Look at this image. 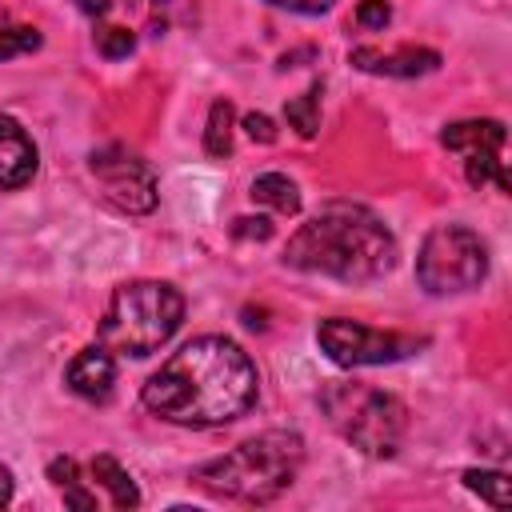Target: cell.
<instances>
[{
  "label": "cell",
  "mask_w": 512,
  "mask_h": 512,
  "mask_svg": "<svg viewBox=\"0 0 512 512\" xmlns=\"http://www.w3.org/2000/svg\"><path fill=\"white\" fill-rule=\"evenodd\" d=\"M36 164L40 156H36L32 136L12 116H0V192L24 188L36 176Z\"/></svg>",
  "instance_id": "11"
},
{
  "label": "cell",
  "mask_w": 512,
  "mask_h": 512,
  "mask_svg": "<svg viewBox=\"0 0 512 512\" xmlns=\"http://www.w3.org/2000/svg\"><path fill=\"white\" fill-rule=\"evenodd\" d=\"M48 480L56 484V492L64 496V508H76V512H92L96 508V496L84 488L80 480V464L72 456H56L48 464Z\"/></svg>",
  "instance_id": "14"
},
{
  "label": "cell",
  "mask_w": 512,
  "mask_h": 512,
  "mask_svg": "<svg viewBox=\"0 0 512 512\" xmlns=\"http://www.w3.org/2000/svg\"><path fill=\"white\" fill-rule=\"evenodd\" d=\"M360 72H372V76H428L440 68V52L436 48H420V44H404L396 52H372V48H352L348 56Z\"/></svg>",
  "instance_id": "10"
},
{
  "label": "cell",
  "mask_w": 512,
  "mask_h": 512,
  "mask_svg": "<svg viewBox=\"0 0 512 512\" xmlns=\"http://www.w3.org/2000/svg\"><path fill=\"white\" fill-rule=\"evenodd\" d=\"M92 480H100V488H108L112 508H140V488L132 484V476L124 472V464L116 456H92Z\"/></svg>",
  "instance_id": "13"
},
{
  "label": "cell",
  "mask_w": 512,
  "mask_h": 512,
  "mask_svg": "<svg viewBox=\"0 0 512 512\" xmlns=\"http://www.w3.org/2000/svg\"><path fill=\"white\" fill-rule=\"evenodd\" d=\"M232 236H240V240H268L272 236V220L268 216H240V220H232Z\"/></svg>",
  "instance_id": "23"
},
{
  "label": "cell",
  "mask_w": 512,
  "mask_h": 512,
  "mask_svg": "<svg viewBox=\"0 0 512 512\" xmlns=\"http://www.w3.org/2000/svg\"><path fill=\"white\" fill-rule=\"evenodd\" d=\"M260 396L252 356L228 336H196L172 352L140 388L152 416L184 428H216L240 420Z\"/></svg>",
  "instance_id": "1"
},
{
  "label": "cell",
  "mask_w": 512,
  "mask_h": 512,
  "mask_svg": "<svg viewBox=\"0 0 512 512\" xmlns=\"http://www.w3.org/2000/svg\"><path fill=\"white\" fill-rule=\"evenodd\" d=\"M12 492H16V480H12V468L0 460V508L12 504Z\"/></svg>",
  "instance_id": "26"
},
{
  "label": "cell",
  "mask_w": 512,
  "mask_h": 512,
  "mask_svg": "<svg viewBox=\"0 0 512 512\" xmlns=\"http://www.w3.org/2000/svg\"><path fill=\"white\" fill-rule=\"evenodd\" d=\"M252 200L276 208L280 216H296L300 212V188L284 176V172H264L252 180Z\"/></svg>",
  "instance_id": "15"
},
{
  "label": "cell",
  "mask_w": 512,
  "mask_h": 512,
  "mask_svg": "<svg viewBox=\"0 0 512 512\" xmlns=\"http://www.w3.org/2000/svg\"><path fill=\"white\" fill-rule=\"evenodd\" d=\"M244 132H248L256 144H272V140H276V124H272L264 112H248V116H244Z\"/></svg>",
  "instance_id": "24"
},
{
  "label": "cell",
  "mask_w": 512,
  "mask_h": 512,
  "mask_svg": "<svg viewBox=\"0 0 512 512\" xmlns=\"http://www.w3.org/2000/svg\"><path fill=\"white\" fill-rule=\"evenodd\" d=\"M320 412L328 424L364 456L388 460L408 436V408L384 388L360 380H332L320 388Z\"/></svg>",
  "instance_id": "5"
},
{
  "label": "cell",
  "mask_w": 512,
  "mask_h": 512,
  "mask_svg": "<svg viewBox=\"0 0 512 512\" xmlns=\"http://www.w3.org/2000/svg\"><path fill=\"white\" fill-rule=\"evenodd\" d=\"M92 176L100 180L104 196L132 216H144L156 208V172L148 160H140L136 152H128L124 144H104L88 156Z\"/></svg>",
  "instance_id": "8"
},
{
  "label": "cell",
  "mask_w": 512,
  "mask_h": 512,
  "mask_svg": "<svg viewBox=\"0 0 512 512\" xmlns=\"http://www.w3.org/2000/svg\"><path fill=\"white\" fill-rule=\"evenodd\" d=\"M392 20V4L388 0H360L356 8V24L360 28H384Z\"/></svg>",
  "instance_id": "22"
},
{
  "label": "cell",
  "mask_w": 512,
  "mask_h": 512,
  "mask_svg": "<svg viewBox=\"0 0 512 512\" xmlns=\"http://www.w3.org/2000/svg\"><path fill=\"white\" fill-rule=\"evenodd\" d=\"M304 464V440L288 428H268L260 436L240 440L232 452L192 468V484L220 500L268 504L276 500Z\"/></svg>",
  "instance_id": "3"
},
{
  "label": "cell",
  "mask_w": 512,
  "mask_h": 512,
  "mask_svg": "<svg viewBox=\"0 0 512 512\" xmlns=\"http://www.w3.org/2000/svg\"><path fill=\"white\" fill-rule=\"evenodd\" d=\"M232 124H236V108L228 100H212L208 128H204V152L212 160H224L232 152Z\"/></svg>",
  "instance_id": "16"
},
{
  "label": "cell",
  "mask_w": 512,
  "mask_h": 512,
  "mask_svg": "<svg viewBox=\"0 0 512 512\" xmlns=\"http://www.w3.org/2000/svg\"><path fill=\"white\" fill-rule=\"evenodd\" d=\"M464 172H468V184L472 188H484L488 180H496V188L508 192V176L500 168V152H468L464 156Z\"/></svg>",
  "instance_id": "19"
},
{
  "label": "cell",
  "mask_w": 512,
  "mask_h": 512,
  "mask_svg": "<svg viewBox=\"0 0 512 512\" xmlns=\"http://www.w3.org/2000/svg\"><path fill=\"white\" fill-rule=\"evenodd\" d=\"M396 256V236L384 228V220L352 200L324 204L284 244L288 268L332 276L344 284H368L388 276L396 268Z\"/></svg>",
  "instance_id": "2"
},
{
  "label": "cell",
  "mask_w": 512,
  "mask_h": 512,
  "mask_svg": "<svg viewBox=\"0 0 512 512\" xmlns=\"http://www.w3.org/2000/svg\"><path fill=\"white\" fill-rule=\"evenodd\" d=\"M40 32L28 28V24H16V28H0V60H12L16 52H36L40 48Z\"/></svg>",
  "instance_id": "20"
},
{
  "label": "cell",
  "mask_w": 512,
  "mask_h": 512,
  "mask_svg": "<svg viewBox=\"0 0 512 512\" xmlns=\"http://www.w3.org/2000/svg\"><path fill=\"white\" fill-rule=\"evenodd\" d=\"M440 144L452 152H500L504 148V124L500 120H456L440 132Z\"/></svg>",
  "instance_id": "12"
},
{
  "label": "cell",
  "mask_w": 512,
  "mask_h": 512,
  "mask_svg": "<svg viewBox=\"0 0 512 512\" xmlns=\"http://www.w3.org/2000/svg\"><path fill=\"white\" fill-rule=\"evenodd\" d=\"M96 48H100L104 60H124V56H132V48H136V36H132L128 28H100V32H96Z\"/></svg>",
  "instance_id": "21"
},
{
  "label": "cell",
  "mask_w": 512,
  "mask_h": 512,
  "mask_svg": "<svg viewBox=\"0 0 512 512\" xmlns=\"http://www.w3.org/2000/svg\"><path fill=\"white\" fill-rule=\"evenodd\" d=\"M464 488L476 492L480 500H488L492 508H508L512 504V480L504 472H492V468H468L464 476Z\"/></svg>",
  "instance_id": "17"
},
{
  "label": "cell",
  "mask_w": 512,
  "mask_h": 512,
  "mask_svg": "<svg viewBox=\"0 0 512 512\" xmlns=\"http://www.w3.org/2000/svg\"><path fill=\"white\" fill-rule=\"evenodd\" d=\"M184 320V296L168 280H132L120 284L100 316V344L120 356H152L172 340Z\"/></svg>",
  "instance_id": "4"
},
{
  "label": "cell",
  "mask_w": 512,
  "mask_h": 512,
  "mask_svg": "<svg viewBox=\"0 0 512 512\" xmlns=\"http://www.w3.org/2000/svg\"><path fill=\"white\" fill-rule=\"evenodd\" d=\"M488 276V248L464 224H436L416 252V280L432 296H456Z\"/></svg>",
  "instance_id": "6"
},
{
  "label": "cell",
  "mask_w": 512,
  "mask_h": 512,
  "mask_svg": "<svg viewBox=\"0 0 512 512\" xmlns=\"http://www.w3.org/2000/svg\"><path fill=\"white\" fill-rule=\"evenodd\" d=\"M316 344L324 348V356L340 368H368V364H396L412 352H420L428 344V336H408V332H380L368 328L360 320L348 316H332L320 320L316 328Z\"/></svg>",
  "instance_id": "7"
},
{
  "label": "cell",
  "mask_w": 512,
  "mask_h": 512,
  "mask_svg": "<svg viewBox=\"0 0 512 512\" xmlns=\"http://www.w3.org/2000/svg\"><path fill=\"white\" fill-rule=\"evenodd\" d=\"M64 384L80 396V400H92V404H104L112 396V384H116V360L104 344H88L72 356V364L64 368Z\"/></svg>",
  "instance_id": "9"
},
{
  "label": "cell",
  "mask_w": 512,
  "mask_h": 512,
  "mask_svg": "<svg viewBox=\"0 0 512 512\" xmlns=\"http://www.w3.org/2000/svg\"><path fill=\"white\" fill-rule=\"evenodd\" d=\"M268 4H276V8H284V12H300V16H320V12H328L336 0H268Z\"/></svg>",
  "instance_id": "25"
},
{
  "label": "cell",
  "mask_w": 512,
  "mask_h": 512,
  "mask_svg": "<svg viewBox=\"0 0 512 512\" xmlns=\"http://www.w3.org/2000/svg\"><path fill=\"white\" fill-rule=\"evenodd\" d=\"M76 8L96 20V16H108V12H112V0H76Z\"/></svg>",
  "instance_id": "27"
},
{
  "label": "cell",
  "mask_w": 512,
  "mask_h": 512,
  "mask_svg": "<svg viewBox=\"0 0 512 512\" xmlns=\"http://www.w3.org/2000/svg\"><path fill=\"white\" fill-rule=\"evenodd\" d=\"M284 116H288V124H292L304 140H312L316 128H320V84H312V88H304L300 96H292V100L284 104Z\"/></svg>",
  "instance_id": "18"
}]
</instances>
